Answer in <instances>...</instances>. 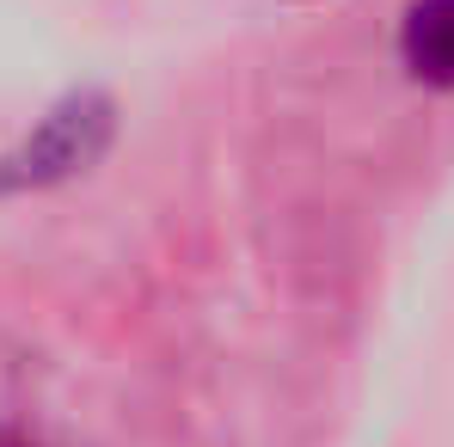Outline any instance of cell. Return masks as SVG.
<instances>
[{
  "mask_svg": "<svg viewBox=\"0 0 454 447\" xmlns=\"http://www.w3.org/2000/svg\"><path fill=\"white\" fill-rule=\"evenodd\" d=\"M111 129H117V111L105 92H68L19 148L0 159V190H43V184H62L86 172L98 153L111 148Z\"/></svg>",
  "mask_w": 454,
  "mask_h": 447,
  "instance_id": "cell-1",
  "label": "cell"
},
{
  "mask_svg": "<svg viewBox=\"0 0 454 447\" xmlns=\"http://www.w3.org/2000/svg\"><path fill=\"white\" fill-rule=\"evenodd\" d=\"M399 62L411 80L454 92V0H411L399 19Z\"/></svg>",
  "mask_w": 454,
  "mask_h": 447,
  "instance_id": "cell-2",
  "label": "cell"
}]
</instances>
